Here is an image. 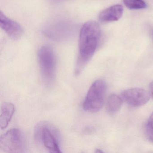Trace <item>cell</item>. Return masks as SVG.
<instances>
[{
    "mask_svg": "<svg viewBox=\"0 0 153 153\" xmlns=\"http://www.w3.org/2000/svg\"><path fill=\"white\" fill-rule=\"evenodd\" d=\"M124 101L131 106H142L148 102L150 98L146 90L141 88H132L127 89L123 93Z\"/></svg>",
    "mask_w": 153,
    "mask_h": 153,
    "instance_id": "obj_7",
    "label": "cell"
},
{
    "mask_svg": "<svg viewBox=\"0 0 153 153\" xmlns=\"http://www.w3.org/2000/svg\"><path fill=\"white\" fill-rule=\"evenodd\" d=\"M24 141L21 131L18 129L10 130L0 138V152L4 153L23 152Z\"/></svg>",
    "mask_w": 153,
    "mask_h": 153,
    "instance_id": "obj_4",
    "label": "cell"
},
{
    "mask_svg": "<svg viewBox=\"0 0 153 153\" xmlns=\"http://www.w3.org/2000/svg\"><path fill=\"white\" fill-rule=\"evenodd\" d=\"M15 106L11 103L4 102L1 107L0 115V128L1 129L6 128L10 122L14 115Z\"/></svg>",
    "mask_w": 153,
    "mask_h": 153,
    "instance_id": "obj_10",
    "label": "cell"
},
{
    "mask_svg": "<svg viewBox=\"0 0 153 153\" xmlns=\"http://www.w3.org/2000/svg\"><path fill=\"white\" fill-rule=\"evenodd\" d=\"M60 0H51V1H53V2H55V1H58Z\"/></svg>",
    "mask_w": 153,
    "mask_h": 153,
    "instance_id": "obj_17",
    "label": "cell"
},
{
    "mask_svg": "<svg viewBox=\"0 0 153 153\" xmlns=\"http://www.w3.org/2000/svg\"><path fill=\"white\" fill-rule=\"evenodd\" d=\"M53 131L44 123H40L36 128V138L41 141L44 146L52 153H61L60 149Z\"/></svg>",
    "mask_w": 153,
    "mask_h": 153,
    "instance_id": "obj_6",
    "label": "cell"
},
{
    "mask_svg": "<svg viewBox=\"0 0 153 153\" xmlns=\"http://www.w3.org/2000/svg\"><path fill=\"white\" fill-rule=\"evenodd\" d=\"M122 103V99L119 96L112 94L107 99L106 103L107 111L111 113L116 112L120 110Z\"/></svg>",
    "mask_w": 153,
    "mask_h": 153,
    "instance_id": "obj_11",
    "label": "cell"
},
{
    "mask_svg": "<svg viewBox=\"0 0 153 153\" xmlns=\"http://www.w3.org/2000/svg\"><path fill=\"white\" fill-rule=\"evenodd\" d=\"M149 89H150V94L153 98V82H151L149 85Z\"/></svg>",
    "mask_w": 153,
    "mask_h": 153,
    "instance_id": "obj_15",
    "label": "cell"
},
{
    "mask_svg": "<svg viewBox=\"0 0 153 153\" xmlns=\"http://www.w3.org/2000/svg\"><path fill=\"white\" fill-rule=\"evenodd\" d=\"M147 123L153 126V112L152 113V114H151L150 117H149Z\"/></svg>",
    "mask_w": 153,
    "mask_h": 153,
    "instance_id": "obj_14",
    "label": "cell"
},
{
    "mask_svg": "<svg viewBox=\"0 0 153 153\" xmlns=\"http://www.w3.org/2000/svg\"><path fill=\"white\" fill-rule=\"evenodd\" d=\"M38 60L42 76L48 84L53 81L56 68V59L53 50L51 46H42L38 53Z\"/></svg>",
    "mask_w": 153,
    "mask_h": 153,
    "instance_id": "obj_3",
    "label": "cell"
},
{
    "mask_svg": "<svg viewBox=\"0 0 153 153\" xmlns=\"http://www.w3.org/2000/svg\"><path fill=\"white\" fill-rule=\"evenodd\" d=\"M106 89V85L103 80L95 81L89 88L83 105L85 111L96 112L100 110L103 104L104 98Z\"/></svg>",
    "mask_w": 153,
    "mask_h": 153,
    "instance_id": "obj_2",
    "label": "cell"
},
{
    "mask_svg": "<svg viewBox=\"0 0 153 153\" xmlns=\"http://www.w3.org/2000/svg\"><path fill=\"white\" fill-rule=\"evenodd\" d=\"M146 133L149 140L153 144V126L148 123L146 125Z\"/></svg>",
    "mask_w": 153,
    "mask_h": 153,
    "instance_id": "obj_13",
    "label": "cell"
},
{
    "mask_svg": "<svg viewBox=\"0 0 153 153\" xmlns=\"http://www.w3.org/2000/svg\"><path fill=\"white\" fill-rule=\"evenodd\" d=\"M95 152H96V153H103V151L101 150V149H96Z\"/></svg>",
    "mask_w": 153,
    "mask_h": 153,
    "instance_id": "obj_16",
    "label": "cell"
},
{
    "mask_svg": "<svg viewBox=\"0 0 153 153\" xmlns=\"http://www.w3.org/2000/svg\"><path fill=\"white\" fill-rule=\"evenodd\" d=\"M0 26L8 36L14 40H18L23 35V30L21 25L6 16L2 11L0 12Z\"/></svg>",
    "mask_w": 153,
    "mask_h": 153,
    "instance_id": "obj_8",
    "label": "cell"
},
{
    "mask_svg": "<svg viewBox=\"0 0 153 153\" xmlns=\"http://www.w3.org/2000/svg\"><path fill=\"white\" fill-rule=\"evenodd\" d=\"M101 36L99 25L94 21L85 23L81 27L79 42V57L76 74H79L94 55Z\"/></svg>",
    "mask_w": 153,
    "mask_h": 153,
    "instance_id": "obj_1",
    "label": "cell"
},
{
    "mask_svg": "<svg viewBox=\"0 0 153 153\" xmlns=\"http://www.w3.org/2000/svg\"><path fill=\"white\" fill-rule=\"evenodd\" d=\"M126 7L131 10L143 9L146 7V4L143 0H123Z\"/></svg>",
    "mask_w": 153,
    "mask_h": 153,
    "instance_id": "obj_12",
    "label": "cell"
},
{
    "mask_svg": "<svg viewBox=\"0 0 153 153\" xmlns=\"http://www.w3.org/2000/svg\"><path fill=\"white\" fill-rule=\"evenodd\" d=\"M75 27L68 20L57 19L46 26L44 33L47 37L56 41H64L71 37Z\"/></svg>",
    "mask_w": 153,
    "mask_h": 153,
    "instance_id": "obj_5",
    "label": "cell"
},
{
    "mask_svg": "<svg viewBox=\"0 0 153 153\" xmlns=\"http://www.w3.org/2000/svg\"><path fill=\"white\" fill-rule=\"evenodd\" d=\"M123 7L120 5L111 6L101 12L99 19L102 22L118 21L123 14Z\"/></svg>",
    "mask_w": 153,
    "mask_h": 153,
    "instance_id": "obj_9",
    "label": "cell"
}]
</instances>
